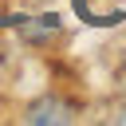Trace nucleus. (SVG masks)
Returning <instances> with one entry per match:
<instances>
[{"label": "nucleus", "mask_w": 126, "mask_h": 126, "mask_svg": "<svg viewBox=\"0 0 126 126\" xmlns=\"http://www.w3.org/2000/svg\"><path fill=\"white\" fill-rule=\"evenodd\" d=\"M71 118V110L63 106V102H35L32 110H28V122H67Z\"/></svg>", "instance_id": "nucleus-1"}, {"label": "nucleus", "mask_w": 126, "mask_h": 126, "mask_svg": "<svg viewBox=\"0 0 126 126\" xmlns=\"http://www.w3.org/2000/svg\"><path fill=\"white\" fill-rule=\"evenodd\" d=\"M8 4H24V0H0V24H12V20H16V12H12Z\"/></svg>", "instance_id": "nucleus-2"}, {"label": "nucleus", "mask_w": 126, "mask_h": 126, "mask_svg": "<svg viewBox=\"0 0 126 126\" xmlns=\"http://www.w3.org/2000/svg\"><path fill=\"white\" fill-rule=\"evenodd\" d=\"M118 91L126 94V63H122V71H118Z\"/></svg>", "instance_id": "nucleus-3"}]
</instances>
